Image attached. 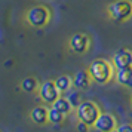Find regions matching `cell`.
I'll return each mask as SVG.
<instances>
[{"instance_id":"1","label":"cell","mask_w":132,"mask_h":132,"mask_svg":"<svg viewBox=\"0 0 132 132\" xmlns=\"http://www.w3.org/2000/svg\"><path fill=\"white\" fill-rule=\"evenodd\" d=\"M88 71L90 74L92 82L96 85H105L108 83L114 76V65L113 62H110L107 60H95L89 65Z\"/></svg>"},{"instance_id":"2","label":"cell","mask_w":132,"mask_h":132,"mask_svg":"<svg viewBox=\"0 0 132 132\" xmlns=\"http://www.w3.org/2000/svg\"><path fill=\"white\" fill-rule=\"evenodd\" d=\"M107 15L116 22H125L132 18L131 0H114L107 6Z\"/></svg>"},{"instance_id":"3","label":"cell","mask_w":132,"mask_h":132,"mask_svg":"<svg viewBox=\"0 0 132 132\" xmlns=\"http://www.w3.org/2000/svg\"><path fill=\"white\" fill-rule=\"evenodd\" d=\"M100 114H101V110L98 107V104H95L94 101H82L76 107L77 119L80 122H85L90 128H94V123H95V120L98 119Z\"/></svg>"},{"instance_id":"4","label":"cell","mask_w":132,"mask_h":132,"mask_svg":"<svg viewBox=\"0 0 132 132\" xmlns=\"http://www.w3.org/2000/svg\"><path fill=\"white\" fill-rule=\"evenodd\" d=\"M25 21L34 28L46 27L51 21V11L46 6H42V5L33 6L25 13Z\"/></svg>"},{"instance_id":"5","label":"cell","mask_w":132,"mask_h":132,"mask_svg":"<svg viewBox=\"0 0 132 132\" xmlns=\"http://www.w3.org/2000/svg\"><path fill=\"white\" fill-rule=\"evenodd\" d=\"M39 96H40V100L45 104H49L51 105L58 96H61V92L58 90V88H56V85H55L54 80H46V82H43L39 86Z\"/></svg>"},{"instance_id":"6","label":"cell","mask_w":132,"mask_h":132,"mask_svg":"<svg viewBox=\"0 0 132 132\" xmlns=\"http://www.w3.org/2000/svg\"><path fill=\"white\" fill-rule=\"evenodd\" d=\"M68 46H70V49H71L74 54H79V55L86 54L89 46H90V39L85 33H76V34H73L70 37Z\"/></svg>"},{"instance_id":"7","label":"cell","mask_w":132,"mask_h":132,"mask_svg":"<svg viewBox=\"0 0 132 132\" xmlns=\"http://www.w3.org/2000/svg\"><path fill=\"white\" fill-rule=\"evenodd\" d=\"M116 128H117V120L110 113H101L94 123V129L100 132H111L116 131Z\"/></svg>"},{"instance_id":"8","label":"cell","mask_w":132,"mask_h":132,"mask_svg":"<svg viewBox=\"0 0 132 132\" xmlns=\"http://www.w3.org/2000/svg\"><path fill=\"white\" fill-rule=\"evenodd\" d=\"M113 65L114 68H123V67L132 65V51L131 49H120L113 55Z\"/></svg>"},{"instance_id":"9","label":"cell","mask_w":132,"mask_h":132,"mask_svg":"<svg viewBox=\"0 0 132 132\" xmlns=\"http://www.w3.org/2000/svg\"><path fill=\"white\" fill-rule=\"evenodd\" d=\"M90 83H92V79H90V74L88 70H79L73 76V86L76 89L85 90L90 86Z\"/></svg>"},{"instance_id":"10","label":"cell","mask_w":132,"mask_h":132,"mask_svg":"<svg viewBox=\"0 0 132 132\" xmlns=\"http://www.w3.org/2000/svg\"><path fill=\"white\" fill-rule=\"evenodd\" d=\"M116 80H117V83L122 85V86L132 88V65L123 67V68H117Z\"/></svg>"},{"instance_id":"11","label":"cell","mask_w":132,"mask_h":132,"mask_svg":"<svg viewBox=\"0 0 132 132\" xmlns=\"http://www.w3.org/2000/svg\"><path fill=\"white\" fill-rule=\"evenodd\" d=\"M30 119L36 123V125H45L48 122V108L43 107V105H39V107H34L30 111Z\"/></svg>"},{"instance_id":"12","label":"cell","mask_w":132,"mask_h":132,"mask_svg":"<svg viewBox=\"0 0 132 132\" xmlns=\"http://www.w3.org/2000/svg\"><path fill=\"white\" fill-rule=\"evenodd\" d=\"M51 107L56 108V110H58V111H61L62 114H68L73 110L71 102L68 101V98H67V96H58V98H56V100L51 104Z\"/></svg>"},{"instance_id":"13","label":"cell","mask_w":132,"mask_h":132,"mask_svg":"<svg viewBox=\"0 0 132 132\" xmlns=\"http://www.w3.org/2000/svg\"><path fill=\"white\" fill-rule=\"evenodd\" d=\"M54 82H55V85H56V88H58V90H60L61 94L70 90V88L73 86V79L70 76H65V74L64 76H58Z\"/></svg>"},{"instance_id":"14","label":"cell","mask_w":132,"mask_h":132,"mask_svg":"<svg viewBox=\"0 0 132 132\" xmlns=\"http://www.w3.org/2000/svg\"><path fill=\"white\" fill-rule=\"evenodd\" d=\"M21 88H22V90H24V92L31 94V92H34V90L39 88V83H37L36 77H31V76H28V77L22 79V82H21Z\"/></svg>"},{"instance_id":"15","label":"cell","mask_w":132,"mask_h":132,"mask_svg":"<svg viewBox=\"0 0 132 132\" xmlns=\"http://www.w3.org/2000/svg\"><path fill=\"white\" fill-rule=\"evenodd\" d=\"M64 116H65V114H62L61 111H58L56 108H54V107L48 108V122L54 123V125L61 123V122L64 120Z\"/></svg>"},{"instance_id":"16","label":"cell","mask_w":132,"mask_h":132,"mask_svg":"<svg viewBox=\"0 0 132 132\" xmlns=\"http://www.w3.org/2000/svg\"><path fill=\"white\" fill-rule=\"evenodd\" d=\"M67 98H68V101L71 102V105L73 107H77L79 104H80V100H79V94L77 92H70V95L67 96Z\"/></svg>"},{"instance_id":"17","label":"cell","mask_w":132,"mask_h":132,"mask_svg":"<svg viewBox=\"0 0 132 132\" xmlns=\"http://www.w3.org/2000/svg\"><path fill=\"white\" fill-rule=\"evenodd\" d=\"M116 131H117V132H132V125H129V123L120 125V126L116 128Z\"/></svg>"},{"instance_id":"18","label":"cell","mask_w":132,"mask_h":132,"mask_svg":"<svg viewBox=\"0 0 132 132\" xmlns=\"http://www.w3.org/2000/svg\"><path fill=\"white\" fill-rule=\"evenodd\" d=\"M89 128H90L89 125H86L85 122H80V120H79V123H77V131H80V132H86V131H89Z\"/></svg>"}]
</instances>
